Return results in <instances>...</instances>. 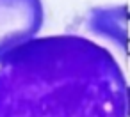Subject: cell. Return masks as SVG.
<instances>
[{
  "label": "cell",
  "instance_id": "1",
  "mask_svg": "<svg viewBox=\"0 0 130 117\" xmlns=\"http://www.w3.org/2000/svg\"><path fill=\"white\" fill-rule=\"evenodd\" d=\"M114 55L77 34L32 37L0 55V117H128Z\"/></svg>",
  "mask_w": 130,
  "mask_h": 117
},
{
  "label": "cell",
  "instance_id": "2",
  "mask_svg": "<svg viewBox=\"0 0 130 117\" xmlns=\"http://www.w3.org/2000/svg\"><path fill=\"white\" fill-rule=\"evenodd\" d=\"M43 21L41 0H0V55L32 39Z\"/></svg>",
  "mask_w": 130,
  "mask_h": 117
}]
</instances>
